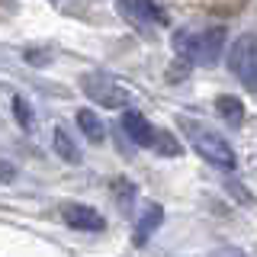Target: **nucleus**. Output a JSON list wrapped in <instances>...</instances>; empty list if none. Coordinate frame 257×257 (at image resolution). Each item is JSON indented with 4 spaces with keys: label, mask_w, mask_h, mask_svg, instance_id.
<instances>
[{
    "label": "nucleus",
    "mask_w": 257,
    "mask_h": 257,
    "mask_svg": "<svg viewBox=\"0 0 257 257\" xmlns=\"http://www.w3.org/2000/svg\"><path fill=\"white\" fill-rule=\"evenodd\" d=\"M171 45H174V52L180 55L183 61L212 68V64L222 58V52H225V29L222 26H209V29H199V32L180 29V32H174Z\"/></svg>",
    "instance_id": "f257e3e1"
},
{
    "label": "nucleus",
    "mask_w": 257,
    "mask_h": 257,
    "mask_svg": "<svg viewBox=\"0 0 257 257\" xmlns=\"http://www.w3.org/2000/svg\"><path fill=\"white\" fill-rule=\"evenodd\" d=\"M183 128H190V145L196 148L199 158H206L209 164L219 167V171H235V164H238L235 148H231V145L225 142L219 132H212V128H203V125L190 122V119H183Z\"/></svg>",
    "instance_id": "f03ea898"
},
{
    "label": "nucleus",
    "mask_w": 257,
    "mask_h": 257,
    "mask_svg": "<svg viewBox=\"0 0 257 257\" xmlns=\"http://www.w3.org/2000/svg\"><path fill=\"white\" fill-rule=\"evenodd\" d=\"M228 71L238 77V84L244 90L257 93V32H241L235 42H231Z\"/></svg>",
    "instance_id": "7ed1b4c3"
},
{
    "label": "nucleus",
    "mask_w": 257,
    "mask_h": 257,
    "mask_svg": "<svg viewBox=\"0 0 257 257\" xmlns=\"http://www.w3.org/2000/svg\"><path fill=\"white\" fill-rule=\"evenodd\" d=\"M84 93L103 109H122V106L132 103V96H128L116 80H109L106 74H96V71L84 74Z\"/></svg>",
    "instance_id": "20e7f679"
},
{
    "label": "nucleus",
    "mask_w": 257,
    "mask_h": 257,
    "mask_svg": "<svg viewBox=\"0 0 257 257\" xmlns=\"http://www.w3.org/2000/svg\"><path fill=\"white\" fill-rule=\"evenodd\" d=\"M61 219L77 231H103L106 228L103 215L96 212L93 206H84V203H64L61 206Z\"/></svg>",
    "instance_id": "39448f33"
},
{
    "label": "nucleus",
    "mask_w": 257,
    "mask_h": 257,
    "mask_svg": "<svg viewBox=\"0 0 257 257\" xmlns=\"http://www.w3.org/2000/svg\"><path fill=\"white\" fill-rule=\"evenodd\" d=\"M122 128H125L128 139H132V145H139V148H155L158 132L148 125V119H145L142 112H135V109L122 112Z\"/></svg>",
    "instance_id": "423d86ee"
},
{
    "label": "nucleus",
    "mask_w": 257,
    "mask_h": 257,
    "mask_svg": "<svg viewBox=\"0 0 257 257\" xmlns=\"http://www.w3.org/2000/svg\"><path fill=\"white\" fill-rule=\"evenodd\" d=\"M122 13L135 23V26H142V29L155 26V23H158V26L164 23V16L158 13V7L151 4V0H122Z\"/></svg>",
    "instance_id": "0eeeda50"
},
{
    "label": "nucleus",
    "mask_w": 257,
    "mask_h": 257,
    "mask_svg": "<svg viewBox=\"0 0 257 257\" xmlns=\"http://www.w3.org/2000/svg\"><path fill=\"white\" fill-rule=\"evenodd\" d=\"M161 222H164V209H161V206H145V212L139 215V222H135V235H132V241H135L139 247L148 244V238L161 228Z\"/></svg>",
    "instance_id": "6e6552de"
},
{
    "label": "nucleus",
    "mask_w": 257,
    "mask_h": 257,
    "mask_svg": "<svg viewBox=\"0 0 257 257\" xmlns=\"http://www.w3.org/2000/svg\"><path fill=\"white\" fill-rule=\"evenodd\" d=\"M52 148H55V155H58L61 161H68V164H80V145L77 139L68 132L64 125H55V132H52Z\"/></svg>",
    "instance_id": "1a4fd4ad"
},
{
    "label": "nucleus",
    "mask_w": 257,
    "mask_h": 257,
    "mask_svg": "<svg viewBox=\"0 0 257 257\" xmlns=\"http://www.w3.org/2000/svg\"><path fill=\"white\" fill-rule=\"evenodd\" d=\"M77 128H80V135L93 145H100L106 139V125H103V119L96 116L93 109H77Z\"/></svg>",
    "instance_id": "9d476101"
},
{
    "label": "nucleus",
    "mask_w": 257,
    "mask_h": 257,
    "mask_svg": "<svg viewBox=\"0 0 257 257\" xmlns=\"http://www.w3.org/2000/svg\"><path fill=\"white\" fill-rule=\"evenodd\" d=\"M215 109H219V116H222L228 125H241V122H244V103H241L238 96L222 93L219 100H215Z\"/></svg>",
    "instance_id": "9b49d317"
},
{
    "label": "nucleus",
    "mask_w": 257,
    "mask_h": 257,
    "mask_svg": "<svg viewBox=\"0 0 257 257\" xmlns=\"http://www.w3.org/2000/svg\"><path fill=\"white\" fill-rule=\"evenodd\" d=\"M155 151H161V155H180V142L174 139L171 132H164V128H158V139H155Z\"/></svg>",
    "instance_id": "f8f14e48"
},
{
    "label": "nucleus",
    "mask_w": 257,
    "mask_h": 257,
    "mask_svg": "<svg viewBox=\"0 0 257 257\" xmlns=\"http://www.w3.org/2000/svg\"><path fill=\"white\" fill-rule=\"evenodd\" d=\"M13 116H16V122L23 128L32 125V109H29V103L23 100V96H13Z\"/></svg>",
    "instance_id": "ddd939ff"
},
{
    "label": "nucleus",
    "mask_w": 257,
    "mask_h": 257,
    "mask_svg": "<svg viewBox=\"0 0 257 257\" xmlns=\"http://www.w3.org/2000/svg\"><path fill=\"white\" fill-rule=\"evenodd\" d=\"M225 257H244V254H241V251H231V254H225Z\"/></svg>",
    "instance_id": "4468645a"
}]
</instances>
